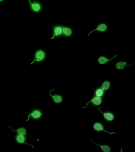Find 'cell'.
Returning a JSON list of instances; mask_svg holds the SVG:
<instances>
[{"label": "cell", "instance_id": "ba28073f", "mask_svg": "<svg viewBox=\"0 0 135 152\" xmlns=\"http://www.w3.org/2000/svg\"><path fill=\"white\" fill-rule=\"evenodd\" d=\"M108 29V26L107 24L103 22L99 23L95 29L93 30L91 32H90L88 36H89L90 34L94 31H97L100 33H104L107 31Z\"/></svg>", "mask_w": 135, "mask_h": 152}, {"label": "cell", "instance_id": "6da1fadb", "mask_svg": "<svg viewBox=\"0 0 135 152\" xmlns=\"http://www.w3.org/2000/svg\"><path fill=\"white\" fill-rule=\"evenodd\" d=\"M47 57V54L46 51L43 49H38L36 50L34 55V60L31 65L34 64V63H39L45 60Z\"/></svg>", "mask_w": 135, "mask_h": 152}, {"label": "cell", "instance_id": "ac0fdd59", "mask_svg": "<svg viewBox=\"0 0 135 152\" xmlns=\"http://www.w3.org/2000/svg\"><path fill=\"white\" fill-rule=\"evenodd\" d=\"M4 0H0V3H1V2H3Z\"/></svg>", "mask_w": 135, "mask_h": 152}, {"label": "cell", "instance_id": "7c38bea8", "mask_svg": "<svg viewBox=\"0 0 135 152\" xmlns=\"http://www.w3.org/2000/svg\"><path fill=\"white\" fill-rule=\"evenodd\" d=\"M106 92V91L102 88L101 86H99L94 89L93 96L104 97Z\"/></svg>", "mask_w": 135, "mask_h": 152}, {"label": "cell", "instance_id": "52a82bcc", "mask_svg": "<svg viewBox=\"0 0 135 152\" xmlns=\"http://www.w3.org/2000/svg\"><path fill=\"white\" fill-rule=\"evenodd\" d=\"M93 130L95 131L96 132H98L101 131H105L108 133V134H110V135H111V134H115L114 132L110 133L107 131L105 130V126H104L102 122H99V121L96 122L93 124Z\"/></svg>", "mask_w": 135, "mask_h": 152}, {"label": "cell", "instance_id": "30bf717a", "mask_svg": "<svg viewBox=\"0 0 135 152\" xmlns=\"http://www.w3.org/2000/svg\"><path fill=\"white\" fill-rule=\"evenodd\" d=\"M63 37H70L73 34V30L71 27L63 25Z\"/></svg>", "mask_w": 135, "mask_h": 152}, {"label": "cell", "instance_id": "9a60e30c", "mask_svg": "<svg viewBox=\"0 0 135 152\" xmlns=\"http://www.w3.org/2000/svg\"><path fill=\"white\" fill-rule=\"evenodd\" d=\"M111 83L109 81L106 80L103 82L100 86H101L103 90L107 91L110 89V87H111Z\"/></svg>", "mask_w": 135, "mask_h": 152}, {"label": "cell", "instance_id": "3957f363", "mask_svg": "<svg viewBox=\"0 0 135 152\" xmlns=\"http://www.w3.org/2000/svg\"><path fill=\"white\" fill-rule=\"evenodd\" d=\"M43 112L42 110L39 109H35L31 110L28 116V119L27 121L29 119H32L34 121H37L42 118L43 116Z\"/></svg>", "mask_w": 135, "mask_h": 152}, {"label": "cell", "instance_id": "277c9868", "mask_svg": "<svg viewBox=\"0 0 135 152\" xmlns=\"http://www.w3.org/2000/svg\"><path fill=\"white\" fill-rule=\"evenodd\" d=\"M63 25L58 24L52 27L53 37L51 40L54 38H58L63 37Z\"/></svg>", "mask_w": 135, "mask_h": 152}, {"label": "cell", "instance_id": "8fae6325", "mask_svg": "<svg viewBox=\"0 0 135 152\" xmlns=\"http://www.w3.org/2000/svg\"><path fill=\"white\" fill-rule=\"evenodd\" d=\"M52 90H50V96H51L53 102L56 104H60L63 101V97L60 94H58L51 95V93Z\"/></svg>", "mask_w": 135, "mask_h": 152}, {"label": "cell", "instance_id": "4fadbf2b", "mask_svg": "<svg viewBox=\"0 0 135 152\" xmlns=\"http://www.w3.org/2000/svg\"><path fill=\"white\" fill-rule=\"evenodd\" d=\"M117 55H115L112 57L111 59H108L107 57L105 56H100L98 58V62L100 64H105L108 62L109 61H111L114 58L117 57Z\"/></svg>", "mask_w": 135, "mask_h": 152}, {"label": "cell", "instance_id": "e0dca14e", "mask_svg": "<svg viewBox=\"0 0 135 152\" xmlns=\"http://www.w3.org/2000/svg\"><path fill=\"white\" fill-rule=\"evenodd\" d=\"M91 141L93 143L99 146V147H100L101 148L102 150V151L104 152H110L111 151V148H110V147L107 145H101L98 144L96 143L95 142H93V141L91 140Z\"/></svg>", "mask_w": 135, "mask_h": 152}, {"label": "cell", "instance_id": "2e32d148", "mask_svg": "<svg viewBox=\"0 0 135 152\" xmlns=\"http://www.w3.org/2000/svg\"><path fill=\"white\" fill-rule=\"evenodd\" d=\"M9 128H11V129H12L13 131L16 132V133H18L19 134H22V135H26V136H27V130L26 129H25V128H23V127H20V128H19L18 129L16 130H13L11 127H9Z\"/></svg>", "mask_w": 135, "mask_h": 152}, {"label": "cell", "instance_id": "8992f818", "mask_svg": "<svg viewBox=\"0 0 135 152\" xmlns=\"http://www.w3.org/2000/svg\"><path fill=\"white\" fill-rule=\"evenodd\" d=\"M98 109L102 114L103 118H104V121L107 122H111L114 121L115 115L112 112L108 110V111L103 112L99 109Z\"/></svg>", "mask_w": 135, "mask_h": 152}, {"label": "cell", "instance_id": "5bb4252c", "mask_svg": "<svg viewBox=\"0 0 135 152\" xmlns=\"http://www.w3.org/2000/svg\"><path fill=\"white\" fill-rule=\"evenodd\" d=\"M135 64H131V65H128L127 63L124 61H120L117 62L116 64L115 67L116 69L118 70H123L126 66H132Z\"/></svg>", "mask_w": 135, "mask_h": 152}, {"label": "cell", "instance_id": "9c48e42d", "mask_svg": "<svg viewBox=\"0 0 135 152\" xmlns=\"http://www.w3.org/2000/svg\"><path fill=\"white\" fill-rule=\"evenodd\" d=\"M15 141L17 143L20 144H27L32 146L33 148H34V146L33 145H31L30 144H28L27 142V136L20 134L18 133H16V136H15Z\"/></svg>", "mask_w": 135, "mask_h": 152}, {"label": "cell", "instance_id": "7a4b0ae2", "mask_svg": "<svg viewBox=\"0 0 135 152\" xmlns=\"http://www.w3.org/2000/svg\"><path fill=\"white\" fill-rule=\"evenodd\" d=\"M29 8L33 13L39 14L42 11L43 7L41 2L37 1H31L29 0Z\"/></svg>", "mask_w": 135, "mask_h": 152}, {"label": "cell", "instance_id": "5b68a950", "mask_svg": "<svg viewBox=\"0 0 135 152\" xmlns=\"http://www.w3.org/2000/svg\"><path fill=\"white\" fill-rule=\"evenodd\" d=\"M104 97H99L98 96H93L91 99V100L86 103V107H84L83 109H85L87 107L88 104L89 103L95 106H99L102 104L103 101H104Z\"/></svg>", "mask_w": 135, "mask_h": 152}]
</instances>
